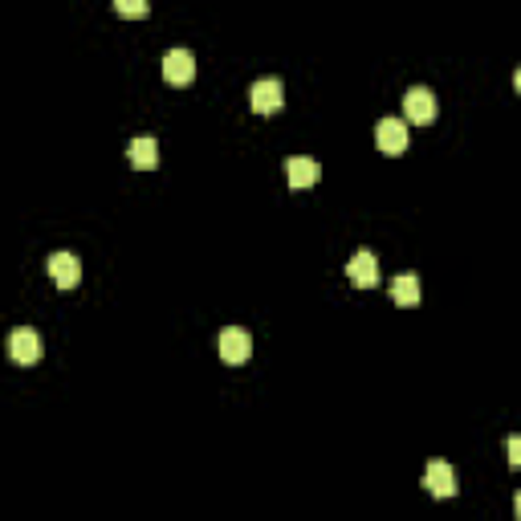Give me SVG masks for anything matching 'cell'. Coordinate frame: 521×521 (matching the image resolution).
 <instances>
[{
	"instance_id": "5",
	"label": "cell",
	"mask_w": 521,
	"mask_h": 521,
	"mask_svg": "<svg viewBox=\"0 0 521 521\" xmlns=\"http://www.w3.org/2000/svg\"><path fill=\"white\" fill-rule=\"evenodd\" d=\"M403 110H408V119H412L416 127H428V122L436 119V94H432L428 86H412V90L403 94Z\"/></svg>"
},
{
	"instance_id": "13",
	"label": "cell",
	"mask_w": 521,
	"mask_h": 521,
	"mask_svg": "<svg viewBox=\"0 0 521 521\" xmlns=\"http://www.w3.org/2000/svg\"><path fill=\"white\" fill-rule=\"evenodd\" d=\"M114 13H119V17H147V4L143 0H119Z\"/></svg>"
},
{
	"instance_id": "8",
	"label": "cell",
	"mask_w": 521,
	"mask_h": 521,
	"mask_svg": "<svg viewBox=\"0 0 521 521\" xmlns=\"http://www.w3.org/2000/svg\"><path fill=\"white\" fill-rule=\"evenodd\" d=\"M347 277L358 285V290H371V285H379V261L371 248H358L355 256L347 261Z\"/></svg>"
},
{
	"instance_id": "10",
	"label": "cell",
	"mask_w": 521,
	"mask_h": 521,
	"mask_svg": "<svg viewBox=\"0 0 521 521\" xmlns=\"http://www.w3.org/2000/svg\"><path fill=\"white\" fill-rule=\"evenodd\" d=\"M285 180H290V188H314L322 180V167L310 155H290L285 159Z\"/></svg>"
},
{
	"instance_id": "4",
	"label": "cell",
	"mask_w": 521,
	"mask_h": 521,
	"mask_svg": "<svg viewBox=\"0 0 521 521\" xmlns=\"http://www.w3.org/2000/svg\"><path fill=\"white\" fill-rule=\"evenodd\" d=\"M424 489H428L432 497H457V468L449 465V460H432L428 468H424Z\"/></svg>"
},
{
	"instance_id": "1",
	"label": "cell",
	"mask_w": 521,
	"mask_h": 521,
	"mask_svg": "<svg viewBox=\"0 0 521 521\" xmlns=\"http://www.w3.org/2000/svg\"><path fill=\"white\" fill-rule=\"evenodd\" d=\"M9 358L17 366H37V363H41V334H37V330H29V326L13 330V334H9Z\"/></svg>"
},
{
	"instance_id": "16",
	"label": "cell",
	"mask_w": 521,
	"mask_h": 521,
	"mask_svg": "<svg viewBox=\"0 0 521 521\" xmlns=\"http://www.w3.org/2000/svg\"><path fill=\"white\" fill-rule=\"evenodd\" d=\"M513 513H517V521H521V493L513 497Z\"/></svg>"
},
{
	"instance_id": "3",
	"label": "cell",
	"mask_w": 521,
	"mask_h": 521,
	"mask_svg": "<svg viewBox=\"0 0 521 521\" xmlns=\"http://www.w3.org/2000/svg\"><path fill=\"white\" fill-rule=\"evenodd\" d=\"M285 102V90L277 78H261V82L248 86V106L256 110V114H277Z\"/></svg>"
},
{
	"instance_id": "7",
	"label": "cell",
	"mask_w": 521,
	"mask_h": 521,
	"mask_svg": "<svg viewBox=\"0 0 521 521\" xmlns=\"http://www.w3.org/2000/svg\"><path fill=\"white\" fill-rule=\"evenodd\" d=\"M375 143H379V151H383V155H403V151H408V122H399V119H379Z\"/></svg>"
},
{
	"instance_id": "11",
	"label": "cell",
	"mask_w": 521,
	"mask_h": 521,
	"mask_svg": "<svg viewBox=\"0 0 521 521\" xmlns=\"http://www.w3.org/2000/svg\"><path fill=\"white\" fill-rule=\"evenodd\" d=\"M127 159L135 172H151L159 164V143L155 139H130L127 143Z\"/></svg>"
},
{
	"instance_id": "9",
	"label": "cell",
	"mask_w": 521,
	"mask_h": 521,
	"mask_svg": "<svg viewBox=\"0 0 521 521\" xmlns=\"http://www.w3.org/2000/svg\"><path fill=\"white\" fill-rule=\"evenodd\" d=\"M46 265H49V277H54L57 290H73V285L82 282V265H78L73 253H54Z\"/></svg>"
},
{
	"instance_id": "6",
	"label": "cell",
	"mask_w": 521,
	"mask_h": 521,
	"mask_svg": "<svg viewBox=\"0 0 521 521\" xmlns=\"http://www.w3.org/2000/svg\"><path fill=\"white\" fill-rule=\"evenodd\" d=\"M164 82L172 86H188L196 82V57L188 54V49H172V54H164Z\"/></svg>"
},
{
	"instance_id": "15",
	"label": "cell",
	"mask_w": 521,
	"mask_h": 521,
	"mask_svg": "<svg viewBox=\"0 0 521 521\" xmlns=\"http://www.w3.org/2000/svg\"><path fill=\"white\" fill-rule=\"evenodd\" d=\"M513 90L521 94V65H517V70H513Z\"/></svg>"
},
{
	"instance_id": "14",
	"label": "cell",
	"mask_w": 521,
	"mask_h": 521,
	"mask_svg": "<svg viewBox=\"0 0 521 521\" xmlns=\"http://www.w3.org/2000/svg\"><path fill=\"white\" fill-rule=\"evenodd\" d=\"M505 452H509V465H513V468H521V436H509Z\"/></svg>"
},
{
	"instance_id": "12",
	"label": "cell",
	"mask_w": 521,
	"mask_h": 521,
	"mask_svg": "<svg viewBox=\"0 0 521 521\" xmlns=\"http://www.w3.org/2000/svg\"><path fill=\"white\" fill-rule=\"evenodd\" d=\"M391 302L395 306H420V277L416 273H399L391 282Z\"/></svg>"
},
{
	"instance_id": "2",
	"label": "cell",
	"mask_w": 521,
	"mask_h": 521,
	"mask_svg": "<svg viewBox=\"0 0 521 521\" xmlns=\"http://www.w3.org/2000/svg\"><path fill=\"white\" fill-rule=\"evenodd\" d=\"M248 355H253V339H248V330H240V326L220 330V358H224V363L245 366Z\"/></svg>"
}]
</instances>
